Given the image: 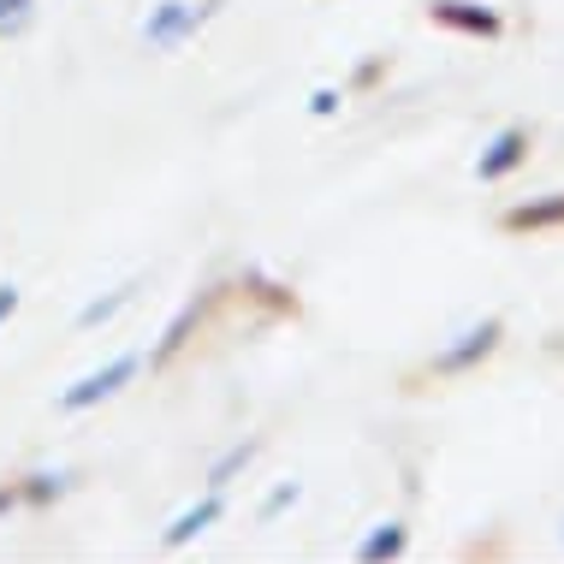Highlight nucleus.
Segmentation results:
<instances>
[{
    "instance_id": "9d476101",
    "label": "nucleus",
    "mask_w": 564,
    "mask_h": 564,
    "mask_svg": "<svg viewBox=\"0 0 564 564\" xmlns=\"http://www.w3.org/2000/svg\"><path fill=\"white\" fill-rule=\"evenodd\" d=\"M440 19H446V24H464V30H494V19H487V12H457V7H440Z\"/></svg>"
},
{
    "instance_id": "6e6552de",
    "label": "nucleus",
    "mask_w": 564,
    "mask_h": 564,
    "mask_svg": "<svg viewBox=\"0 0 564 564\" xmlns=\"http://www.w3.org/2000/svg\"><path fill=\"white\" fill-rule=\"evenodd\" d=\"M250 457H256V440H243V446H232V452H226V457H220V464H215V469H208V487H215V494H220V487H226V481H232V476H238V469H243V464H250Z\"/></svg>"
},
{
    "instance_id": "7ed1b4c3",
    "label": "nucleus",
    "mask_w": 564,
    "mask_h": 564,
    "mask_svg": "<svg viewBox=\"0 0 564 564\" xmlns=\"http://www.w3.org/2000/svg\"><path fill=\"white\" fill-rule=\"evenodd\" d=\"M523 155H529V131H499L494 149L476 161V178H487V185H494V178L517 173V166H523Z\"/></svg>"
},
{
    "instance_id": "20e7f679",
    "label": "nucleus",
    "mask_w": 564,
    "mask_h": 564,
    "mask_svg": "<svg viewBox=\"0 0 564 564\" xmlns=\"http://www.w3.org/2000/svg\"><path fill=\"white\" fill-rule=\"evenodd\" d=\"M215 517H220V494H215V487H208V499H203V506H191L185 517H178V523H173V529H166V535H161V546H166V553H178V546H191V541L203 535L208 523H215Z\"/></svg>"
},
{
    "instance_id": "ddd939ff",
    "label": "nucleus",
    "mask_w": 564,
    "mask_h": 564,
    "mask_svg": "<svg viewBox=\"0 0 564 564\" xmlns=\"http://www.w3.org/2000/svg\"><path fill=\"white\" fill-rule=\"evenodd\" d=\"M12 303H19V292H0V315H12Z\"/></svg>"
},
{
    "instance_id": "f8f14e48",
    "label": "nucleus",
    "mask_w": 564,
    "mask_h": 564,
    "mask_svg": "<svg viewBox=\"0 0 564 564\" xmlns=\"http://www.w3.org/2000/svg\"><path fill=\"white\" fill-rule=\"evenodd\" d=\"M292 499H297V481H280V487H273V494H268V506H262V517H273V511H285V506H292Z\"/></svg>"
},
{
    "instance_id": "39448f33",
    "label": "nucleus",
    "mask_w": 564,
    "mask_h": 564,
    "mask_svg": "<svg viewBox=\"0 0 564 564\" xmlns=\"http://www.w3.org/2000/svg\"><path fill=\"white\" fill-rule=\"evenodd\" d=\"M404 546H410V529L404 523H380V529L362 535L357 564H392V558H404Z\"/></svg>"
},
{
    "instance_id": "f257e3e1",
    "label": "nucleus",
    "mask_w": 564,
    "mask_h": 564,
    "mask_svg": "<svg viewBox=\"0 0 564 564\" xmlns=\"http://www.w3.org/2000/svg\"><path fill=\"white\" fill-rule=\"evenodd\" d=\"M499 333H506L499 322H481V327H469L464 339H457V345H446V350H440V357H434V375H457V369H476L481 357H494Z\"/></svg>"
},
{
    "instance_id": "f03ea898",
    "label": "nucleus",
    "mask_w": 564,
    "mask_h": 564,
    "mask_svg": "<svg viewBox=\"0 0 564 564\" xmlns=\"http://www.w3.org/2000/svg\"><path fill=\"white\" fill-rule=\"evenodd\" d=\"M131 375H137V357H113L108 369L84 375V380H78V387H72L59 404H66V410H89V404H101V399H108V392H119V387H126Z\"/></svg>"
},
{
    "instance_id": "0eeeda50",
    "label": "nucleus",
    "mask_w": 564,
    "mask_h": 564,
    "mask_svg": "<svg viewBox=\"0 0 564 564\" xmlns=\"http://www.w3.org/2000/svg\"><path fill=\"white\" fill-rule=\"evenodd\" d=\"M203 310H208V297H203V303H191V310H185V315H178V322H173V327H166V339H161V350H155V362H166V357H173V350H178V345H185V339H191V327H196V322H203Z\"/></svg>"
},
{
    "instance_id": "1a4fd4ad",
    "label": "nucleus",
    "mask_w": 564,
    "mask_h": 564,
    "mask_svg": "<svg viewBox=\"0 0 564 564\" xmlns=\"http://www.w3.org/2000/svg\"><path fill=\"white\" fill-rule=\"evenodd\" d=\"M185 24H191V12H185V7H166L161 19L149 24V42H173V36H178V30H185Z\"/></svg>"
},
{
    "instance_id": "9b49d317",
    "label": "nucleus",
    "mask_w": 564,
    "mask_h": 564,
    "mask_svg": "<svg viewBox=\"0 0 564 564\" xmlns=\"http://www.w3.org/2000/svg\"><path fill=\"white\" fill-rule=\"evenodd\" d=\"M131 292H113V297H101V303H89V310H84V327H96V322H108V315L119 310V303H126Z\"/></svg>"
},
{
    "instance_id": "423d86ee",
    "label": "nucleus",
    "mask_w": 564,
    "mask_h": 564,
    "mask_svg": "<svg viewBox=\"0 0 564 564\" xmlns=\"http://www.w3.org/2000/svg\"><path fill=\"white\" fill-rule=\"evenodd\" d=\"M546 226H564V196H546V203H523L506 215V232H546Z\"/></svg>"
},
{
    "instance_id": "4468645a",
    "label": "nucleus",
    "mask_w": 564,
    "mask_h": 564,
    "mask_svg": "<svg viewBox=\"0 0 564 564\" xmlns=\"http://www.w3.org/2000/svg\"><path fill=\"white\" fill-rule=\"evenodd\" d=\"M0 506H7V494H0Z\"/></svg>"
}]
</instances>
